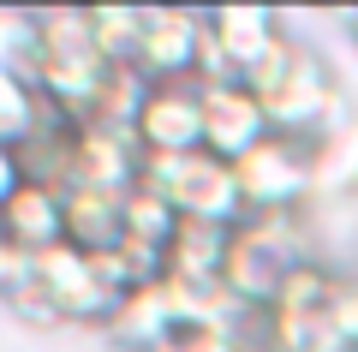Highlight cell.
I'll return each instance as SVG.
<instances>
[{"label":"cell","mask_w":358,"mask_h":352,"mask_svg":"<svg viewBox=\"0 0 358 352\" xmlns=\"http://www.w3.org/2000/svg\"><path fill=\"white\" fill-rule=\"evenodd\" d=\"M18 185H24V167H18V150H13V143H0V203L13 197Z\"/></svg>","instance_id":"cb8c5ba5"},{"label":"cell","mask_w":358,"mask_h":352,"mask_svg":"<svg viewBox=\"0 0 358 352\" xmlns=\"http://www.w3.org/2000/svg\"><path fill=\"white\" fill-rule=\"evenodd\" d=\"M239 352H263V346H239Z\"/></svg>","instance_id":"484cf974"},{"label":"cell","mask_w":358,"mask_h":352,"mask_svg":"<svg viewBox=\"0 0 358 352\" xmlns=\"http://www.w3.org/2000/svg\"><path fill=\"white\" fill-rule=\"evenodd\" d=\"M346 30H352V42H358V13H346Z\"/></svg>","instance_id":"d4e9b609"},{"label":"cell","mask_w":358,"mask_h":352,"mask_svg":"<svg viewBox=\"0 0 358 352\" xmlns=\"http://www.w3.org/2000/svg\"><path fill=\"white\" fill-rule=\"evenodd\" d=\"M329 328L341 335V346H346V352H358V275H341V281H334Z\"/></svg>","instance_id":"7402d4cb"},{"label":"cell","mask_w":358,"mask_h":352,"mask_svg":"<svg viewBox=\"0 0 358 352\" xmlns=\"http://www.w3.org/2000/svg\"><path fill=\"white\" fill-rule=\"evenodd\" d=\"M150 78H143L138 60L126 66H108L102 72V90H96V101H90L84 113V126H102V132H120V138H131V126H138V113H143V96H150Z\"/></svg>","instance_id":"9a60e30c"},{"label":"cell","mask_w":358,"mask_h":352,"mask_svg":"<svg viewBox=\"0 0 358 352\" xmlns=\"http://www.w3.org/2000/svg\"><path fill=\"white\" fill-rule=\"evenodd\" d=\"M173 227H179V215H173V203H167L162 191H150V185H131L126 191V233H120V239L162 245V251H167Z\"/></svg>","instance_id":"ac0fdd59"},{"label":"cell","mask_w":358,"mask_h":352,"mask_svg":"<svg viewBox=\"0 0 358 352\" xmlns=\"http://www.w3.org/2000/svg\"><path fill=\"white\" fill-rule=\"evenodd\" d=\"M197 90H203V150L209 155L239 162L251 143L268 138V113L245 78H221V84H197Z\"/></svg>","instance_id":"9c48e42d"},{"label":"cell","mask_w":358,"mask_h":352,"mask_svg":"<svg viewBox=\"0 0 358 352\" xmlns=\"http://www.w3.org/2000/svg\"><path fill=\"white\" fill-rule=\"evenodd\" d=\"M305 257L299 245V215H245L227 233V263H221V287L251 311H268L281 275Z\"/></svg>","instance_id":"277c9868"},{"label":"cell","mask_w":358,"mask_h":352,"mask_svg":"<svg viewBox=\"0 0 358 352\" xmlns=\"http://www.w3.org/2000/svg\"><path fill=\"white\" fill-rule=\"evenodd\" d=\"M90 13V48L108 66L138 60V30H143V6H84Z\"/></svg>","instance_id":"e0dca14e"},{"label":"cell","mask_w":358,"mask_h":352,"mask_svg":"<svg viewBox=\"0 0 358 352\" xmlns=\"http://www.w3.org/2000/svg\"><path fill=\"white\" fill-rule=\"evenodd\" d=\"M251 96L263 101L268 113V132H287V138H322L329 126H341L346 120V101H341V84H334L329 60H322L317 48H305V42L281 36L275 48H268V60L257 66L251 78Z\"/></svg>","instance_id":"6da1fadb"},{"label":"cell","mask_w":358,"mask_h":352,"mask_svg":"<svg viewBox=\"0 0 358 352\" xmlns=\"http://www.w3.org/2000/svg\"><path fill=\"white\" fill-rule=\"evenodd\" d=\"M358 191V113L310 138V197H352Z\"/></svg>","instance_id":"5bb4252c"},{"label":"cell","mask_w":358,"mask_h":352,"mask_svg":"<svg viewBox=\"0 0 358 352\" xmlns=\"http://www.w3.org/2000/svg\"><path fill=\"white\" fill-rule=\"evenodd\" d=\"M138 143L102 126H78L72 132V185L66 191H131L138 185Z\"/></svg>","instance_id":"30bf717a"},{"label":"cell","mask_w":358,"mask_h":352,"mask_svg":"<svg viewBox=\"0 0 358 352\" xmlns=\"http://www.w3.org/2000/svg\"><path fill=\"white\" fill-rule=\"evenodd\" d=\"M131 143H138V155H197L203 150V90H197V78L155 84L143 96Z\"/></svg>","instance_id":"52a82bcc"},{"label":"cell","mask_w":358,"mask_h":352,"mask_svg":"<svg viewBox=\"0 0 358 352\" xmlns=\"http://www.w3.org/2000/svg\"><path fill=\"white\" fill-rule=\"evenodd\" d=\"M197 48H203V13H185V6H143L138 66H143L150 84H185V78H197Z\"/></svg>","instance_id":"ba28073f"},{"label":"cell","mask_w":358,"mask_h":352,"mask_svg":"<svg viewBox=\"0 0 358 352\" xmlns=\"http://www.w3.org/2000/svg\"><path fill=\"white\" fill-rule=\"evenodd\" d=\"M36 108L42 96L24 72H0V143H24L36 126Z\"/></svg>","instance_id":"ffe728a7"},{"label":"cell","mask_w":358,"mask_h":352,"mask_svg":"<svg viewBox=\"0 0 358 352\" xmlns=\"http://www.w3.org/2000/svg\"><path fill=\"white\" fill-rule=\"evenodd\" d=\"M36 281L54 299L60 323H102L108 328V316H114V304H120V293L96 275V257L78 251V245H66V239L36 257Z\"/></svg>","instance_id":"8992f818"},{"label":"cell","mask_w":358,"mask_h":352,"mask_svg":"<svg viewBox=\"0 0 358 352\" xmlns=\"http://www.w3.org/2000/svg\"><path fill=\"white\" fill-rule=\"evenodd\" d=\"M6 311H13L24 328H60V311H54V299L42 293V281H36V275H30L18 293H6Z\"/></svg>","instance_id":"44dd1931"},{"label":"cell","mask_w":358,"mask_h":352,"mask_svg":"<svg viewBox=\"0 0 358 352\" xmlns=\"http://www.w3.org/2000/svg\"><path fill=\"white\" fill-rule=\"evenodd\" d=\"M102 72L108 60L90 48V13L84 6H54V13H30V60H24V78L36 84L42 101L78 120L84 126L90 101L102 90Z\"/></svg>","instance_id":"7a4b0ae2"},{"label":"cell","mask_w":358,"mask_h":352,"mask_svg":"<svg viewBox=\"0 0 358 352\" xmlns=\"http://www.w3.org/2000/svg\"><path fill=\"white\" fill-rule=\"evenodd\" d=\"M334 269L317 263V257H299L293 269L281 275V287H275V299H268V316H329L334 304Z\"/></svg>","instance_id":"2e32d148"},{"label":"cell","mask_w":358,"mask_h":352,"mask_svg":"<svg viewBox=\"0 0 358 352\" xmlns=\"http://www.w3.org/2000/svg\"><path fill=\"white\" fill-rule=\"evenodd\" d=\"M30 60V13H0V72H24Z\"/></svg>","instance_id":"603a6c76"},{"label":"cell","mask_w":358,"mask_h":352,"mask_svg":"<svg viewBox=\"0 0 358 352\" xmlns=\"http://www.w3.org/2000/svg\"><path fill=\"white\" fill-rule=\"evenodd\" d=\"M227 233H233V227L179 221V227H173V239H167V281H179V287H221Z\"/></svg>","instance_id":"7c38bea8"},{"label":"cell","mask_w":358,"mask_h":352,"mask_svg":"<svg viewBox=\"0 0 358 352\" xmlns=\"http://www.w3.org/2000/svg\"><path fill=\"white\" fill-rule=\"evenodd\" d=\"M233 179H239L245 215H299V203L310 197V143L268 132L233 162Z\"/></svg>","instance_id":"5b68a950"},{"label":"cell","mask_w":358,"mask_h":352,"mask_svg":"<svg viewBox=\"0 0 358 352\" xmlns=\"http://www.w3.org/2000/svg\"><path fill=\"white\" fill-rule=\"evenodd\" d=\"M150 352H239V340H233V323L221 316H179Z\"/></svg>","instance_id":"d6986e66"},{"label":"cell","mask_w":358,"mask_h":352,"mask_svg":"<svg viewBox=\"0 0 358 352\" xmlns=\"http://www.w3.org/2000/svg\"><path fill=\"white\" fill-rule=\"evenodd\" d=\"M120 233H126V191H66V245L114 251Z\"/></svg>","instance_id":"4fadbf2b"},{"label":"cell","mask_w":358,"mask_h":352,"mask_svg":"<svg viewBox=\"0 0 358 352\" xmlns=\"http://www.w3.org/2000/svg\"><path fill=\"white\" fill-rule=\"evenodd\" d=\"M0 239L18 245V251H30V257L54 251V245L66 239V191L30 185V179H24L13 197L0 203Z\"/></svg>","instance_id":"8fae6325"},{"label":"cell","mask_w":358,"mask_h":352,"mask_svg":"<svg viewBox=\"0 0 358 352\" xmlns=\"http://www.w3.org/2000/svg\"><path fill=\"white\" fill-rule=\"evenodd\" d=\"M138 185L162 191L179 221H209V227H239L245 221V197H239V179H233V162H221L209 150H197V155H143Z\"/></svg>","instance_id":"3957f363"}]
</instances>
